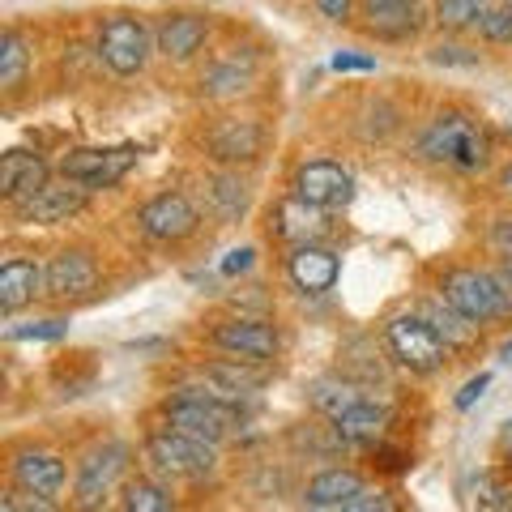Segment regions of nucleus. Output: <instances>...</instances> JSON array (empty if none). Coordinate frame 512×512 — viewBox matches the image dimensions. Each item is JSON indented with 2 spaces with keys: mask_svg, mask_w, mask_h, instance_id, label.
Here are the masks:
<instances>
[{
  "mask_svg": "<svg viewBox=\"0 0 512 512\" xmlns=\"http://www.w3.org/2000/svg\"><path fill=\"white\" fill-rule=\"evenodd\" d=\"M372 461L380 470H389V474H402V470H410V453L406 448H393V444H372Z\"/></svg>",
  "mask_w": 512,
  "mask_h": 512,
  "instance_id": "nucleus-36",
  "label": "nucleus"
},
{
  "mask_svg": "<svg viewBox=\"0 0 512 512\" xmlns=\"http://www.w3.org/2000/svg\"><path fill=\"white\" fill-rule=\"evenodd\" d=\"M338 274H342V261H338V252L325 248V244H303L286 256V278H291V286L303 295L333 291V286H338Z\"/></svg>",
  "mask_w": 512,
  "mask_h": 512,
  "instance_id": "nucleus-15",
  "label": "nucleus"
},
{
  "mask_svg": "<svg viewBox=\"0 0 512 512\" xmlns=\"http://www.w3.org/2000/svg\"><path fill=\"white\" fill-rule=\"evenodd\" d=\"M128 457H133V448L120 444V440H107L99 448H90V453L82 457V466H77V504L90 508V504H103V495L116 491V483L124 478L128 470Z\"/></svg>",
  "mask_w": 512,
  "mask_h": 512,
  "instance_id": "nucleus-9",
  "label": "nucleus"
},
{
  "mask_svg": "<svg viewBox=\"0 0 512 512\" xmlns=\"http://www.w3.org/2000/svg\"><path fill=\"white\" fill-rule=\"evenodd\" d=\"M137 167V146H86V150H69L60 158V175L64 180H77L86 184L90 192L94 188H116L128 171Z\"/></svg>",
  "mask_w": 512,
  "mask_h": 512,
  "instance_id": "nucleus-7",
  "label": "nucleus"
},
{
  "mask_svg": "<svg viewBox=\"0 0 512 512\" xmlns=\"http://www.w3.org/2000/svg\"><path fill=\"white\" fill-rule=\"evenodd\" d=\"M205 39H210V18H205V13H167L154 30V47L175 64L197 56Z\"/></svg>",
  "mask_w": 512,
  "mask_h": 512,
  "instance_id": "nucleus-18",
  "label": "nucleus"
},
{
  "mask_svg": "<svg viewBox=\"0 0 512 512\" xmlns=\"http://www.w3.org/2000/svg\"><path fill=\"white\" fill-rule=\"evenodd\" d=\"M487 384H491V372H478L474 380H466V384H461V393L453 397V406H457V410H470V406L478 402V397L487 393Z\"/></svg>",
  "mask_w": 512,
  "mask_h": 512,
  "instance_id": "nucleus-38",
  "label": "nucleus"
},
{
  "mask_svg": "<svg viewBox=\"0 0 512 512\" xmlns=\"http://www.w3.org/2000/svg\"><path fill=\"white\" fill-rule=\"evenodd\" d=\"M210 197L218 201V214L235 222L239 214H244V205H248V188L239 184V175H214V184H210Z\"/></svg>",
  "mask_w": 512,
  "mask_h": 512,
  "instance_id": "nucleus-30",
  "label": "nucleus"
},
{
  "mask_svg": "<svg viewBox=\"0 0 512 512\" xmlns=\"http://www.w3.org/2000/svg\"><path fill=\"white\" fill-rule=\"evenodd\" d=\"M52 180V171L39 154H26V150H9L0 158V197L9 205H18L26 197H35V192Z\"/></svg>",
  "mask_w": 512,
  "mask_h": 512,
  "instance_id": "nucleus-20",
  "label": "nucleus"
},
{
  "mask_svg": "<svg viewBox=\"0 0 512 512\" xmlns=\"http://www.w3.org/2000/svg\"><path fill=\"white\" fill-rule=\"evenodd\" d=\"M69 333V320H30V325H13L9 342H60Z\"/></svg>",
  "mask_w": 512,
  "mask_h": 512,
  "instance_id": "nucleus-32",
  "label": "nucleus"
},
{
  "mask_svg": "<svg viewBox=\"0 0 512 512\" xmlns=\"http://www.w3.org/2000/svg\"><path fill=\"white\" fill-rule=\"evenodd\" d=\"M146 461L158 478H184V483H201L218 470V444L197 440L188 431H175L171 423L154 427L146 436Z\"/></svg>",
  "mask_w": 512,
  "mask_h": 512,
  "instance_id": "nucleus-3",
  "label": "nucleus"
},
{
  "mask_svg": "<svg viewBox=\"0 0 512 512\" xmlns=\"http://www.w3.org/2000/svg\"><path fill=\"white\" fill-rule=\"evenodd\" d=\"M495 274L504 278V286L512 291V252H500V265H495Z\"/></svg>",
  "mask_w": 512,
  "mask_h": 512,
  "instance_id": "nucleus-42",
  "label": "nucleus"
},
{
  "mask_svg": "<svg viewBox=\"0 0 512 512\" xmlns=\"http://www.w3.org/2000/svg\"><path fill=\"white\" fill-rule=\"evenodd\" d=\"M291 192L303 201L320 205V210H346L355 201V175L342 163H329V158H316V163H303L291 180Z\"/></svg>",
  "mask_w": 512,
  "mask_h": 512,
  "instance_id": "nucleus-10",
  "label": "nucleus"
},
{
  "mask_svg": "<svg viewBox=\"0 0 512 512\" xmlns=\"http://www.w3.org/2000/svg\"><path fill=\"white\" fill-rule=\"evenodd\" d=\"M372 508H393V500L384 491H372V487H363L359 491V500L350 504V512H372Z\"/></svg>",
  "mask_w": 512,
  "mask_h": 512,
  "instance_id": "nucleus-41",
  "label": "nucleus"
},
{
  "mask_svg": "<svg viewBox=\"0 0 512 512\" xmlns=\"http://www.w3.org/2000/svg\"><path fill=\"white\" fill-rule=\"evenodd\" d=\"M359 18H363L367 35L389 39V43L414 39V35L423 30V9H419V0H363Z\"/></svg>",
  "mask_w": 512,
  "mask_h": 512,
  "instance_id": "nucleus-17",
  "label": "nucleus"
},
{
  "mask_svg": "<svg viewBox=\"0 0 512 512\" xmlns=\"http://www.w3.org/2000/svg\"><path fill=\"white\" fill-rule=\"evenodd\" d=\"M329 423L342 436V444H350V448H372V444L384 440V427H389V406H380V402H372V397H363V402L342 410L338 419H329Z\"/></svg>",
  "mask_w": 512,
  "mask_h": 512,
  "instance_id": "nucleus-21",
  "label": "nucleus"
},
{
  "mask_svg": "<svg viewBox=\"0 0 512 512\" xmlns=\"http://www.w3.org/2000/svg\"><path fill=\"white\" fill-rule=\"evenodd\" d=\"M316 9H320V18H329V22L355 18V0H316Z\"/></svg>",
  "mask_w": 512,
  "mask_h": 512,
  "instance_id": "nucleus-40",
  "label": "nucleus"
},
{
  "mask_svg": "<svg viewBox=\"0 0 512 512\" xmlns=\"http://www.w3.org/2000/svg\"><path fill=\"white\" fill-rule=\"evenodd\" d=\"M384 346H389V355L406 367V372L414 376H431V372H440L444 359H448V342H444V333L431 325V320L419 312H402V316H393L389 325H384Z\"/></svg>",
  "mask_w": 512,
  "mask_h": 512,
  "instance_id": "nucleus-5",
  "label": "nucleus"
},
{
  "mask_svg": "<svg viewBox=\"0 0 512 512\" xmlns=\"http://www.w3.org/2000/svg\"><path fill=\"white\" fill-rule=\"evenodd\" d=\"M431 64H461V69H474L478 64V52H470V47H457V43H440L427 52Z\"/></svg>",
  "mask_w": 512,
  "mask_h": 512,
  "instance_id": "nucleus-35",
  "label": "nucleus"
},
{
  "mask_svg": "<svg viewBox=\"0 0 512 512\" xmlns=\"http://www.w3.org/2000/svg\"><path fill=\"white\" fill-rule=\"evenodd\" d=\"M474 504L478 508H508L512 504V483L508 478H500V474H478L474 478Z\"/></svg>",
  "mask_w": 512,
  "mask_h": 512,
  "instance_id": "nucleus-31",
  "label": "nucleus"
},
{
  "mask_svg": "<svg viewBox=\"0 0 512 512\" xmlns=\"http://www.w3.org/2000/svg\"><path fill=\"white\" fill-rule=\"evenodd\" d=\"M13 483L39 495H60L69 483V466H64L60 453H47V448H26V453H13L9 461Z\"/></svg>",
  "mask_w": 512,
  "mask_h": 512,
  "instance_id": "nucleus-19",
  "label": "nucleus"
},
{
  "mask_svg": "<svg viewBox=\"0 0 512 512\" xmlns=\"http://www.w3.org/2000/svg\"><path fill=\"white\" fill-rule=\"evenodd\" d=\"M120 504L128 512H167V508H175V495L167 483H158V478H133V483H124Z\"/></svg>",
  "mask_w": 512,
  "mask_h": 512,
  "instance_id": "nucleus-27",
  "label": "nucleus"
},
{
  "mask_svg": "<svg viewBox=\"0 0 512 512\" xmlns=\"http://www.w3.org/2000/svg\"><path fill=\"white\" fill-rule=\"evenodd\" d=\"M478 35H483L487 43H512V0H504V5H491L487 18L478 22Z\"/></svg>",
  "mask_w": 512,
  "mask_h": 512,
  "instance_id": "nucleus-33",
  "label": "nucleus"
},
{
  "mask_svg": "<svg viewBox=\"0 0 512 512\" xmlns=\"http://www.w3.org/2000/svg\"><path fill=\"white\" fill-rule=\"evenodd\" d=\"M137 227L146 231L150 239H158V244H180V239L197 235L201 214H197V205H192L184 192H158L154 201H146L137 210Z\"/></svg>",
  "mask_w": 512,
  "mask_h": 512,
  "instance_id": "nucleus-12",
  "label": "nucleus"
},
{
  "mask_svg": "<svg viewBox=\"0 0 512 512\" xmlns=\"http://www.w3.org/2000/svg\"><path fill=\"white\" fill-rule=\"evenodd\" d=\"M252 82H256L252 60L248 56H227V60H218V64L205 69L201 94L205 99H239L244 90H252Z\"/></svg>",
  "mask_w": 512,
  "mask_h": 512,
  "instance_id": "nucleus-24",
  "label": "nucleus"
},
{
  "mask_svg": "<svg viewBox=\"0 0 512 512\" xmlns=\"http://www.w3.org/2000/svg\"><path fill=\"white\" fill-rule=\"evenodd\" d=\"M26 69H30L26 39L18 35V30H5V39H0V86L18 90L26 82Z\"/></svg>",
  "mask_w": 512,
  "mask_h": 512,
  "instance_id": "nucleus-28",
  "label": "nucleus"
},
{
  "mask_svg": "<svg viewBox=\"0 0 512 512\" xmlns=\"http://www.w3.org/2000/svg\"><path fill=\"white\" fill-rule=\"evenodd\" d=\"M419 154L427 163H440L453 171H487L491 137L470 111H440L419 133Z\"/></svg>",
  "mask_w": 512,
  "mask_h": 512,
  "instance_id": "nucleus-1",
  "label": "nucleus"
},
{
  "mask_svg": "<svg viewBox=\"0 0 512 512\" xmlns=\"http://www.w3.org/2000/svg\"><path fill=\"white\" fill-rule=\"evenodd\" d=\"M163 419L175 431H188V436H197V440L222 444L239 427V406L218 402V397L201 393L197 384H188V389H175L163 402Z\"/></svg>",
  "mask_w": 512,
  "mask_h": 512,
  "instance_id": "nucleus-4",
  "label": "nucleus"
},
{
  "mask_svg": "<svg viewBox=\"0 0 512 512\" xmlns=\"http://www.w3.org/2000/svg\"><path fill=\"white\" fill-rule=\"evenodd\" d=\"M500 453H504V457L512 461V419H508V423L500 427Z\"/></svg>",
  "mask_w": 512,
  "mask_h": 512,
  "instance_id": "nucleus-43",
  "label": "nucleus"
},
{
  "mask_svg": "<svg viewBox=\"0 0 512 512\" xmlns=\"http://www.w3.org/2000/svg\"><path fill=\"white\" fill-rule=\"evenodd\" d=\"M154 39L150 26L137 18V13H111V18L99 26V60L107 64L116 77H133L150 64Z\"/></svg>",
  "mask_w": 512,
  "mask_h": 512,
  "instance_id": "nucleus-6",
  "label": "nucleus"
},
{
  "mask_svg": "<svg viewBox=\"0 0 512 512\" xmlns=\"http://www.w3.org/2000/svg\"><path fill=\"white\" fill-rule=\"evenodd\" d=\"M500 359H504V363H508V367H512V338H508V342H504V350H500Z\"/></svg>",
  "mask_w": 512,
  "mask_h": 512,
  "instance_id": "nucleus-44",
  "label": "nucleus"
},
{
  "mask_svg": "<svg viewBox=\"0 0 512 512\" xmlns=\"http://www.w3.org/2000/svg\"><path fill=\"white\" fill-rule=\"evenodd\" d=\"M269 227L282 244L291 248H303V244H320V239L329 235V210H320V205L303 201V197H282L274 205V214H269Z\"/></svg>",
  "mask_w": 512,
  "mask_h": 512,
  "instance_id": "nucleus-14",
  "label": "nucleus"
},
{
  "mask_svg": "<svg viewBox=\"0 0 512 512\" xmlns=\"http://www.w3.org/2000/svg\"><path fill=\"white\" fill-rule=\"evenodd\" d=\"M500 188H504V192H512V171H508V175H504V180H500Z\"/></svg>",
  "mask_w": 512,
  "mask_h": 512,
  "instance_id": "nucleus-45",
  "label": "nucleus"
},
{
  "mask_svg": "<svg viewBox=\"0 0 512 512\" xmlns=\"http://www.w3.org/2000/svg\"><path fill=\"white\" fill-rule=\"evenodd\" d=\"M210 342L218 350H227V355L269 363L282 350V333L269 316H231V320H222V325L210 329Z\"/></svg>",
  "mask_w": 512,
  "mask_h": 512,
  "instance_id": "nucleus-8",
  "label": "nucleus"
},
{
  "mask_svg": "<svg viewBox=\"0 0 512 512\" xmlns=\"http://www.w3.org/2000/svg\"><path fill=\"white\" fill-rule=\"evenodd\" d=\"M47 286V274L35 265V261H22V256H13V261L0 265V312L13 316L18 308H26L30 299Z\"/></svg>",
  "mask_w": 512,
  "mask_h": 512,
  "instance_id": "nucleus-22",
  "label": "nucleus"
},
{
  "mask_svg": "<svg viewBox=\"0 0 512 512\" xmlns=\"http://www.w3.org/2000/svg\"><path fill=\"white\" fill-rule=\"evenodd\" d=\"M99 286V261L86 248H64L47 265V295L52 299H86Z\"/></svg>",
  "mask_w": 512,
  "mask_h": 512,
  "instance_id": "nucleus-16",
  "label": "nucleus"
},
{
  "mask_svg": "<svg viewBox=\"0 0 512 512\" xmlns=\"http://www.w3.org/2000/svg\"><path fill=\"white\" fill-rule=\"evenodd\" d=\"M312 410L316 414H325V419H338V414L342 410H350V406H355V402H363V389H359V384L355 380H342V376H325V380H316L312 384Z\"/></svg>",
  "mask_w": 512,
  "mask_h": 512,
  "instance_id": "nucleus-26",
  "label": "nucleus"
},
{
  "mask_svg": "<svg viewBox=\"0 0 512 512\" xmlns=\"http://www.w3.org/2000/svg\"><path fill=\"white\" fill-rule=\"evenodd\" d=\"M333 73H372L376 69V56H363V52H338L329 60Z\"/></svg>",
  "mask_w": 512,
  "mask_h": 512,
  "instance_id": "nucleus-37",
  "label": "nucleus"
},
{
  "mask_svg": "<svg viewBox=\"0 0 512 512\" xmlns=\"http://www.w3.org/2000/svg\"><path fill=\"white\" fill-rule=\"evenodd\" d=\"M252 261H256V248H235V252L222 256V265H218V269H222L227 278H235V274H248Z\"/></svg>",
  "mask_w": 512,
  "mask_h": 512,
  "instance_id": "nucleus-39",
  "label": "nucleus"
},
{
  "mask_svg": "<svg viewBox=\"0 0 512 512\" xmlns=\"http://www.w3.org/2000/svg\"><path fill=\"white\" fill-rule=\"evenodd\" d=\"M431 325H436L440 333H444V342H448V350H470L474 342H478V329L483 325H474L470 316H461L453 303H448L444 295H440V303H431V308L423 312Z\"/></svg>",
  "mask_w": 512,
  "mask_h": 512,
  "instance_id": "nucleus-25",
  "label": "nucleus"
},
{
  "mask_svg": "<svg viewBox=\"0 0 512 512\" xmlns=\"http://www.w3.org/2000/svg\"><path fill=\"white\" fill-rule=\"evenodd\" d=\"M265 141H269L265 124L231 116V120H218L210 133H205V150H210L218 167H248L265 154Z\"/></svg>",
  "mask_w": 512,
  "mask_h": 512,
  "instance_id": "nucleus-13",
  "label": "nucleus"
},
{
  "mask_svg": "<svg viewBox=\"0 0 512 512\" xmlns=\"http://www.w3.org/2000/svg\"><path fill=\"white\" fill-rule=\"evenodd\" d=\"M491 0H436V22L444 30H478Z\"/></svg>",
  "mask_w": 512,
  "mask_h": 512,
  "instance_id": "nucleus-29",
  "label": "nucleus"
},
{
  "mask_svg": "<svg viewBox=\"0 0 512 512\" xmlns=\"http://www.w3.org/2000/svg\"><path fill=\"white\" fill-rule=\"evenodd\" d=\"M440 295L453 303L461 316H470L474 325H495V320L512 316V291L495 269L478 265H457L440 278Z\"/></svg>",
  "mask_w": 512,
  "mask_h": 512,
  "instance_id": "nucleus-2",
  "label": "nucleus"
},
{
  "mask_svg": "<svg viewBox=\"0 0 512 512\" xmlns=\"http://www.w3.org/2000/svg\"><path fill=\"white\" fill-rule=\"evenodd\" d=\"M0 508H5V512H52L56 500H52V495H39V491L18 487V491L0 495Z\"/></svg>",
  "mask_w": 512,
  "mask_h": 512,
  "instance_id": "nucleus-34",
  "label": "nucleus"
},
{
  "mask_svg": "<svg viewBox=\"0 0 512 512\" xmlns=\"http://www.w3.org/2000/svg\"><path fill=\"white\" fill-rule=\"evenodd\" d=\"M367 483L355 474V470H325V474H316L308 487H303V504L308 508H342V512H350V504L359 500V491H363Z\"/></svg>",
  "mask_w": 512,
  "mask_h": 512,
  "instance_id": "nucleus-23",
  "label": "nucleus"
},
{
  "mask_svg": "<svg viewBox=\"0 0 512 512\" xmlns=\"http://www.w3.org/2000/svg\"><path fill=\"white\" fill-rule=\"evenodd\" d=\"M90 201V188L77 184V180H60L52 184L47 180L35 197H26L13 205V214H18V222H30V227H60V222H69L86 210Z\"/></svg>",
  "mask_w": 512,
  "mask_h": 512,
  "instance_id": "nucleus-11",
  "label": "nucleus"
}]
</instances>
